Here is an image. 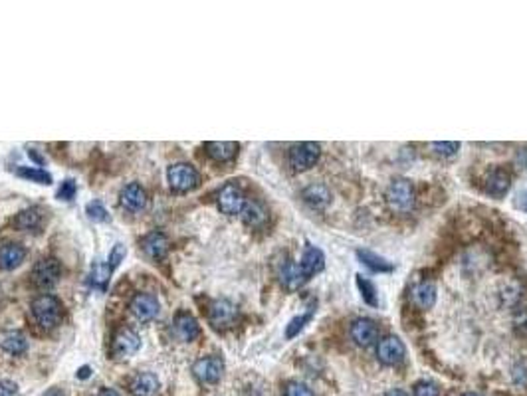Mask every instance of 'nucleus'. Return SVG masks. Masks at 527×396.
I'll use <instances>...</instances> for the list:
<instances>
[{
	"instance_id": "nucleus-1",
	"label": "nucleus",
	"mask_w": 527,
	"mask_h": 396,
	"mask_svg": "<svg viewBox=\"0 0 527 396\" xmlns=\"http://www.w3.org/2000/svg\"><path fill=\"white\" fill-rule=\"evenodd\" d=\"M32 315L44 329H54L62 321V303L54 295H40L32 301Z\"/></svg>"
},
{
	"instance_id": "nucleus-2",
	"label": "nucleus",
	"mask_w": 527,
	"mask_h": 396,
	"mask_svg": "<svg viewBox=\"0 0 527 396\" xmlns=\"http://www.w3.org/2000/svg\"><path fill=\"white\" fill-rule=\"evenodd\" d=\"M387 204L394 212L411 210L414 204V186L409 178H393L391 185L387 186Z\"/></svg>"
},
{
	"instance_id": "nucleus-3",
	"label": "nucleus",
	"mask_w": 527,
	"mask_h": 396,
	"mask_svg": "<svg viewBox=\"0 0 527 396\" xmlns=\"http://www.w3.org/2000/svg\"><path fill=\"white\" fill-rule=\"evenodd\" d=\"M167 178H169V186L175 193H190L200 185V175L195 167H190L187 163H177L167 171Z\"/></svg>"
},
{
	"instance_id": "nucleus-4",
	"label": "nucleus",
	"mask_w": 527,
	"mask_h": 396,
	"mask_svg": "<svg viewBox=\"0 0 527 396\" xmlns=\"http://www.w3.org/2000/svg\"><path fill=\"white\" fill-rule=\"evenodd\" d=\"M238 321V308L234 305L232 301L228 300H216L210 303L208 308V323L213 325L216 331H226L234 327V323Z\"/></svg>"
},
{
	"instance_id": "nucleus-5",
	"label": "nucleus",
	"mask_w": 527,
	"mask_h": 396,
	"mask_svg": "<svg viewBox=\"0 0 527 396\" xmlns=\"http://www.w3.org/2000/svg\"><path fill=\"white\" fill-rule=\"evenodd\" d=\"M319 155H322V149H319L317 143H297L290 151V165H292L295 173H302V171L312 168L319 161Z\"/></svg>"
},
{
	"instance_id": "nucleus-6",
	"label": "nucleus",
	"mask_w": 527,
	"mask_h": 396,
	"mask_svg": "<svg viewBox=\"0 0 527 396\" xmlns=\"http://www.w3.org/2000/svg\"><path fill=\"white\" fill-rule=\"evenodd\" d=\"M404 355H406L404 343L396 335H384L377 341V359L387 367L399 365L404 359Z\"/></svg>"
},
{
	"instance_id": "nucleus-7",
	"label": "nucleus",
	"mask_w": 527,
	"mask_h": 396,
	"mask_svg": "<svg viewBox=\"0 0 527 396\" xmlns=\"http://www.w3.org/2000/svg\"><path fill=\"white\" fill-rule=\"evenodd\" d=\"M216 203H218V208H220L222 214L234 216V214H242L248 200H246V196L242 193L240 186L234 185V183H228V185H224L220 188Z\"/></svg>"
},
{
	"instance_id": "nucleus-8",
	"label": "nucleus",
	"mask_w": 527,
	"mask_h": 396,
	"mask_svg": "<svg viewBox=\"0 0 527 396\" xmlns=\"http://www.w3.org/2000/svg\"><path fill=\"white\" fill-rule=\"evenodd\" d=\"M62 275V268H60V262L56 258H42L40 262H36L34 270H32V282L36 283L38 288L42 290H48L58 283Z\"/></svg>"
},
{
	"instance_id": "nucleus-9",
	"label": "nucleus",
	"mask_w": 527,
	"mask_h": 396,
	"mask_svg": "<svg viewBox=\"0 0 527 396\" xmlns=\"http://www.w3.org/2000/svg\"><path fill=\"white\" fill-rule=\"evenodd\" d=\"M139 347H141V339H139V335L135 333L133 329H119L113 337V341H111V355L116 357V359H127V357H131L135 352L139 351Z\"/></svg>"
},
{
	"instance_id": "nucleus-10",
	"label": "nucleus",
	"mask_w": 527,
	"mask_h": 396,
	"mask_svg": "<svg viewBox=\"0 0 527 396\" xmlns=\"http://www.w3.org/2000/svg\"><path fill=\"white\" fill-rule=\"evenodd\" d=\"M351 339L355 341V345L359 347H371L379 341V325L377 321L369 319V317H359L351 323Z\"/></svg>"
},
{
	"instance_id": "nucleus-11",
	"label": "nucleus",
	"mask_w": 527,
	"mask_h": 396,
	"mask_svg": "<svg viewBox=\"0 0 527 396\" xmlns=\"http://www.w3.org/2000/svg\"><path fill=\"white\" fill-rule=\"evenodd\" d=\"M193 372H195V377H197L200 382H205V385H216L218 380L222 379L224 375V361L220 357H205V359H200V361L195 362V367H193Z\"/></svg>"
},
{
	"instance_id": "nucleus-12",
	"label": "nucleus",
	"mask_w": 527,
	"mask_h": 396,
	"mask_svg": "<svg viewBox=\"0 0 527 396\" xmlns=\"http://www.w3.org/2000/svg\"><path fill=\"white\" fill-rule=\"evenodd\" d=\"M129 308H131V313L139 321H153L155 317L159 315V311H161L159 300L153 293H137L133 300H131Z\"/></svg>"
},
{
	"instance_id": "nucleus-13",
	"label": "nucleus",
	"mask_w": 527,
	"mask_h": 396,
	"mask_svg": "<svg viewBox=\"0 0 527 396\" xmlns=\"http://www.w3.org/2000/svg\"><path fill=\"white\" fill-rule=\"evenodd\" d=\"M509 186H511V173L503 167L491 168L483 181V191L493 198H501L509 191Z\"/></svg>"
},
{
	"instance_id": "nucleus-14",
	"label": "nucleus",
	"mask_w": 527,
	"mask_h": 396,
	"mask_svg": "<svg viewBox=\"0 0 527 396\" xmlns=\"http://www.w3.org/2000/svg\"><path fill=\"white\" fill-rule=\"evenodd\" d=\"M280 283L290 291L300 290L305 282H307V275L304 273V270L300 268V264H295L292 260H286L284 264L280 265Z\"/></svg>"
},
{
	"instance_id": "nucleus-15",
	"label": "nucleus",
	"mask_w": 527,
	"mask_h": 396,
	"mask_svg": "<svg viewBox=\"0 0 527 396\" xmlns=\"http://www.w3.org/2000/svg\"><path fill=\"white\" fill-rule=\"evenodd\" d=\"M300 268L304 270V273L307 275V280H309V278L315 275V273L323 272V268H325V254H323L317 246L307 244L304 250V255H302Z\"/></svg>"
},
{
	"instance_id": "nucleus-16",
	"label": "nucleus",
	"mask_w": 527,
	"mask_h": 396,
	"mask_svg": "<svg viewBox=\"0 0 527 396\" xmlns=\"http://www.w3.org/2000/svg\"><path fill=\"white\" fill-rule=\"evenodd\" d=\"M173 329H175V335L179 337L180 341H193L200 333L198 321L190 313H187V311H180L179 315L175 317Z\"/></svg>"
},
{
	"instance_id": "nucleus-17",
	"label": "nucleus",
	"mask_w": 527,
	"mask_h": 396,
	"mask_svg": "<svg viewBox=\"0 0 527 396\" xmlns=\"http://www.w3.org/2000/svg\"><path fill=\"white\" fill-rule=\"evenodd\" d=\"M141 248L151 260H161L169 252V238L163 232H151L141 240Z\"/></svg>"
},
{
	"instance_id": "nucleus-18",
	"label": "nucleus",
	"mask_w": 527,
	"mask_h": 396,
	"mask_svg": "<svg viewBox=\"0 0 527 396\" xmlns=\"http://www.w3.org/2000/svg\"><path fill=\"white\" fill-rule=\"evenodd\" d=\"M331 191L322 183H313L304 191V200L307 206H312L313 210H323L331 204Z\"/></svg>"
},
{
	"instance_id": "nucleus-19",
	"label": "nucleus",
	"mask_w": 527,
	"mask_h": 396,
	"mask_svg": "<svg viewBox=\"0 0 527 396\" xmlns=\"http://www.w3.org/2000/svg\"><path fill=\"white\" fill-rule=\"evenodd\" d=\"M121 204L126 206L127 210L131 212H141L147 206V193L143 191V186L131 183L121 191Z\"/></svg>"
},
{
	"instance_id": "nucleus-20",
	"label": "nucleus",
	"mask_w": 527,
	"mask_h": 396,
	"mask_svg": "<svg viewBox=\"0 0 527 396\" xmlns=\"http://www.w3.org/2000/svg\"><path fill=\"white\" fill-rule=\"evenodd\" d=\"M206 155L215 158L216 163H226L232 161L238 153V143L234 141H210L205 145Z\"/></svg>"
},
{
	"instance_id": "nucleus-21",
	"label": "nucleus",
	"mask_w": 527,
	"mask_h": 396,
	"mask_svg": "<svg viewBox=\"0 0 527 396\" xmlns=\"http://www.w3.org/2000/svg\"><path fill=\"white\" fill-rule=\"evenodd\" d=\"M412 300L420 309L434 308V303H436V283L432 280H422L412 291Z\"/></svg>"
},
{
	"instance_id": "nucleus-22",
	"label": "nucleus",
	"mask_w": 527,
	"mask_h": 396,
	"mask_svg": "<svg viewBox=\"0 0 527 396\" xmlns=\"http://www.w3.org/2000/svg\"><path fill=\"white\" fill-rule=\"evenodd\" d=\"M131 392L135 396H155L159 390V379L153 372H139L131 380Z\"/></svg>"
},
{
	"instance_id": "nucleus-23",
	"label": "nucleus",
	"mask_w": 527,
	"mask_h": 396,
	"mask_svg": "<svg viewBox=\"0 0 527 396\" xmlns=\"http://www.w3.org/2000/svg\"><path fill=\"white\" fill-rule=\"evenodd\" d=\"M24 258H26V250L20 246V244H4V246L0 248V265L4 268V270H14V268H19L22 262H24Z\"/></svg>"
},
{
	"instance_id": "nucleus-24",
	"label": "nucleus",
	"mask_w": 527,
	"mask_h": 396,
	"mask_svg": "<svg viewBox=\"0 0 527 396\" xmlns=\"http://www.w3.org/2000/svg\"><path fill=\"white\" fill-rule=\"evenodd\" d=\"M240 216L242 220L246 222L248 226H252V228H260V226H264L266 220H268V212H266V208H264L260 203H256V200H248Z\"/></svg>"
},
{
	"instance_id": "nucleus-25",
	"label": "nucleus",
	"mask_w": 527,
	"mask_h": 396,
	"mask_svg": "<svg viewBox=\"0 0 527 396\" xmlns=\"http://www.w3.org/2000/svg\"><path fill=\"white\" fill-rule=\"evenodd\" d=\"M357 258L361 264L369 268L371 272H377V273H383V272H393L394 268L391 262H387L383 255L375 254V252H371V250H357Z\"/></svg>"
},
{
	"instance_id": "nucleus-26",
	"label": "nucleus",
	"mask_w": 527,
	"mask_h": 396,
	"mask_svg": "<svg viewBox=\"0 0 527 396\" xmlns=\"http://www.w3.org/2000/svg\"><path fill=\"white\" fill-rule=\"evenodd\" d=\"M2 349L10 355H22V352L26 351L28 347V341L24 335L20 333V331H9V333L2 337Z\"/></svg>"
},
{
	"instance_id": "nucleus-27",
	"label": "nucleus",
	"mask_w": 527,
	"mask_h": 396,
	"mask_svg": "<svg viewBox=\"0 0 527 396\" xmlns=\"http://www.w3.org/2000/svg\"><path fill=\"white\" fill-rule=\"evenodd\" d=\"M111 272H113V268L106 262H98V264H93L91 268V273H90V283L93 288H99V290H106L108 288L109 280H111Z\"/></svg>"
},
{
	"instance_id": "nucleus-28",
	"label": "nucleus",
	"mask_w": 527,
	"mask_h": 396,
	"mask_svg": "<svg viewBox=\"0 0 527 396\" xmlns=\"http://www.w3.org/2000/svg\"><path fill=\"white\" fill-rule=\"evenodd\" d=\"M42 222V210L40 208H28V210H22L14 218V226L19 230H34L40 226Z\"/></svg>"
},
{
	"instance_id": "nucleus-29",
	"label": "nucleus",
	"mask_w": 527,
	"mask_h": 396,
	"mask_svg": "<svg viewBox=\"0 0 527 396\" xmlns=\"http://www.w3.org/2000/svg\"><path fill=\"white\" fill-rule=\"evenodd\" d=\"M357 288L359 291H361V298H363V301H365L367 305H371V308H377V305H379L377 288L371 280H367L365 275H357Z\"/></svg>"
},
{
	"instance_id": "nucleus-30",
	"label": "nucleus",
	"mask_w": 527,
	"mask_h": 396,
	"mask_svg": "<svg viewBox=\"0 0 527 396\" xmlns=\"http://www.w3.org/2000/svg\"><path fill=\"white\" fill-rule=\"evenodd\" d=\"M16 175L22 176V178H28L32 183H38V185H52V175L46 173L44 168L19 167L16 168Z\"/></svg>"
},
{
	"instance_id": "nucleus-31",
	"label": "nucleus",
	"mask_w": 527,
	"mask_h": 396,
	"mask_svg": "<svg viewBox=\"0 0 527 396\" xmlns=\"http://www.w3.org/2000/svg\"><path fill=\"white\" fill-rule=\"evenodd\" d=\"M313 313H315V303H313L312 308H307V311H305V313L294 317V319H292V321H290V323H287V327H286V337H287V339H292V337H295V335L300 333V331H302V329H304V327L309 323V319L313 317Z\"/></svg>"
},
{
	"instance_id": "nucleus-32",
	"label": "nucleus",
	"mask_w": 527,
	"mask_h": 396,
	"mask_svg": "<svg viewBox=\"0 0 527 396\" xmlns=\"http://www.w3.org/2000/svg\"><path fill=\"white\" fill-rule=\"evenodd\" d=\"M284 396H315V392L307 385H304V382L292 380V382H287L286 387H284Z\"/></svg>"
},
{
	"instance_id": "nucleus-33",
	"label": "nucleus",
	"mask_w": 527,
	"mask_h": 396,
	"mask_svg": "<svg viewBox=\"0 0 527 396\" xmlns=\"http://www.w3.org/2000/svg\"><path fill=\"white\" fill-rule=\"evenodd\" d=\"M458 149H460V143L458 141L432 143V151H434L436 155H440V157H452V155L458 153Z\"/></svg>"
},
{
	"instance_id": "nucleus-34",
	"label": "nucleus",
	"mask_w": 527,
	"mask_h": 396,
	"mask_svg": "<svg viewBox=\"0 0 527 396\" xmlns=\"http://www.w3.org/2000/svg\"><path fill=\"white\" fill-rule=\"evenodd\" d=\"M86 212H88V216H90L93 222H106L108 220V210H106V206L99 203V200H93L86 206Z\"/></svg>"
},
{
	"instance_id": "nucleus-35",
	"label": "nucleus",
	"mask_w": 527,
	"mask_h": 396,
	"mask_svg": "<svg viewBox=\"0 0 527 396\" xmlns=\"http://www.w3.org/2000/svg\"><path fill=\"white\" fill-rule=\"evenodd\" d=\"M414 396H440V388L430 380H420L414 385Z\"/></svg>"
},
{
	"instance_id": "nucleus-36",
	"label": "nucleus",
	"mask_w": 527,
	"mask_h": 396,
	"mask_svg": "<svg viewBox=\"0 0 527 396\" xmlns=\"http://www.w3.org/2000/svg\"><path fill=\"white\" fill-rule=\"evenodd\" d=\"M126 255H127L126 246H123V244H116V246H113V250L109 252L108 264L111 265L113 270H116L117 265H119V264H121V262H123V260H126Z\"/></svg>"
},
{
	"instance_id": "nucleus-37",
	"label": "nucleus",
	"mask_w": 527,
	"mask_h": 396,
	"mask_svg": "<svg viewBox=\"0 0 527 396\" xmlns=\"http://www.w3.org/2000/svg\"><path fill=\"white\" fill-rule=\"evenodd\" d=\"M76 191H78L76 183H73L72 178H68V181H63L62 186H60L58 198H60V200H72L73 196H76Z\"/></svg>"
},
{
	"instance_id": "nucleus-38",
	"label": "nucleus",
	"mask_w": 527,
	"mask_h": 396,
	"mask_svg": "<svg viewBox=\"0 0 527 396\" xmlns=\"http://www.w3.org/2000/svg\"><path fill=\"white\" fill-rule=\"evenodd\" d=\"M19 387L10 380H0V396H16Z\"/></svg>"
},
{
	"instance_id": "nucleus-39",
	"label": "nucleus",
	"mask_w": 527,
	"mask_h": 396,
	"mask_svg": "<svg viewBox=\"0 0 527 396\" xmlns=\"http://www.w3.org/2000/svg\"><path fill=\"white\" fill-rule=\"evenodd\" d=\"M384 396H409V395H406L404 390H401V388H393V390H389Z\"/></svg>"
},
{
	"instance_id": "nucleus-40",
	"label": "nucleus",
	"mask_w": 527,
	"mask_h": 396,
	"mask_svg": "<svg viewBox=\"0 0 527 396\" xmlns=\"http://www.w3.org/2000/svg\"><path fill=\"white\" fill-rule=\"evenodd\" d=\"M78 377H80V379H88V377H90V367H81V369L78 370Z\"/></svg>"
},
{
	"instance_id": "nucleus-41",
	"label": "nucleus",
	"mask_w": 527,
	"mask_h": 396,
	"mask_svg": "<svg viewBox=\"0 0 527 396\" xmlns=\"http://www.w3.org/2000/svg\"><path fill=\"white\" fill-rule=\"evenodd\" d=\"M98 396H119V395H117L113 388H103V390H99Z\"/></svg>"
},
{
	"instance_id": "nucleus-42",
	"label": "nucleus",
	"mask_w": 527,
	"mask_h": 396,
	"mask_svg": "<svg viewBox=\"0 0 527 396\" xmlns=\"http://www.w3.org/2000/svg\"><path fill=\"white\" fill-rule=\"evenodd\" d=\"M44 396H63V392L60 390V388H50Z\"/></svg>"
},
{
	"instance_id": "nucleus-43",
	"label": "nucleus",
	"mask_w": 527,
	"mask_h": 396,
	"mask_svg": "<svg viewBox=\"0 0 527 396\" xmlns=\"http://www.w3.org/2000/svg\"><path fill=\"white\" fill-rule=\"evenodd\" d=\"M519 161H521L523 165H527V151H519Z\"/></svg>"
},
{
	"instance_id": "nucleus-44",
	"label": "nucleus",
	"mask_w": 527,
	"mask_h": 396,
	"mask_svg": "<svg viewBox=\"0 0 527 396\" xmlns=\"http://www.w3.org/2000/svg\"><path fill=\"white\" fill-rule=\"evenodd\" d=\"M464 396H482V395H478V392H466Z\"/></svg>"
},
{
	"instance_id": "nucleus-45",
	"label": "nucleus",
	"mask_w": 527,
	"mask_h": 396,
	"mask_svg": "<svg viewBox=\"0 0 527 396\" xmlns=\"http://www.w3.org/2000/svg\"><path fill=\"white\" fill-rule=\"evenodd\" d=\"M526 210H527V203H526Z\"/></svg>"
}]
</instances>
